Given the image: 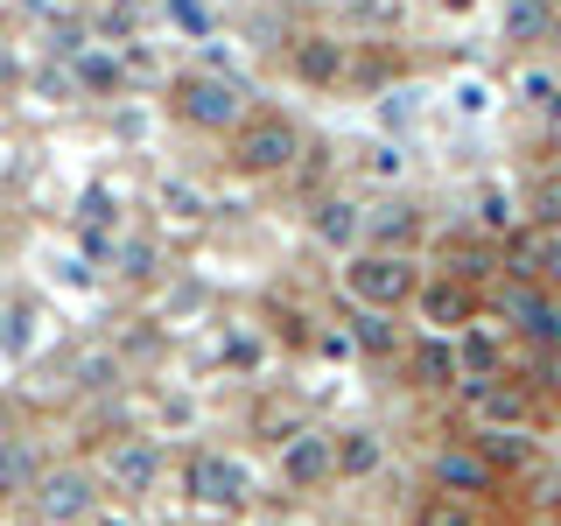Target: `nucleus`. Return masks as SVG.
Returning a JSON list of instances; mask_svg holds the SVG:
<instances>
[{"label": "nucleus", "mask_w": 561, "mask_h": 526, "mask_svg": "<svg viewBox=\"0 0 561 526\" xmlns=\"http://www.w3.org/2000/svg\"><path fill=\"white\" fill-rule=\"evenodd\" d=\"M351 351H365V358H393V351H400V330H393V316H379V309H358V316H351Z\"/></svg>", "instance_id": "obj_22"}, {"label": "nucleus", "mask_w": 561, "mask_h": 526, "mask_svg": "<svg viewBox=\"0 0 561 526\" xmlns=\"http://www.w3.org/2000/svg\"><path fill=\"white\" fill-rule=\"evenodd\" d=\"M428 484L443 491V499H463V505H484L491 491H499L505 478L484 464L478 449H470V435H456V443H435L428 449Z\"/></svg>", "instance_id": "obj_9"}, {"label": "nucleus", "mask_w": 561, "mask_h": 526, "mask_svg": "<svg viewBox=\"0 0 561 526\" xmlns=\"http://www.w3.org/2000/svg\"><path fill=\"white\" fill-rule=\"evenodd\" d=\"M478 302L484 295L463 288V281H449V274H421V288H414V316H421V330H435V338L470 330L478 323Z\"/></svg>", "instance_id": "obj_10"}, {"label": "nucleus", "mask_w": 561, "mask_h": 526, "mask_svg": "<svg viewBox=\"0 0 561 526\" xmlns=\"http://www.w3.org/2000/svg\"><path fill=\"white\" fill-rule=\"evenodd\" d=\"M435 8H449V14H470V8H478V0H435Z\"/></svg>", "instance_id": "obj_31"}, {"label": "nucleus", "mask_w": 561, "mask_h": 526, "mask_svg": "<svg viewBox=\"0 0 561 526\" xmlns=\"http://www.w3.org/2000/svg\"><path fill=\"white\" fill-rule=\"evenodd\" d=\"M274 470H280V484L302 491V499L330 491V484H337V428H316V421H302V428L274 449Z\"/></svg>", "instance_id": "obj_8"}, {"label": "nucleus", "mask_w": 561, "mask_h": 526, "mask_svg": "<svg viewBox=\"0 0 561 526\" xmlns=\"http://www.w3.org/2000/svg\"><path fill=\"white\" fill-rule=\"evenodd\" d=\"M456 414H463L470 428H534V421H540V393L519 373L463 379V386H456Z\"/></svg>", "instance_id": "obj_5"}, {"label": "nucleus", "mask_w": 561, "mask_h": 526, "mask_svg": "<svg viewBox=\"0 0 561 526\" xmlns=\"http://www.w3.org/2000/svg\"><path fill=\"white\" fill-rule=\"evenodd\" d=\"M105 505V484L92 464H78V456H64V464H43V478L28 491V519L35 526H84Z\"/></svg>", "instance_id": "obj_2"}, {"label": "nucleus", "mask_w": 561, "mask_h": 526, "mask_svg": "<svg viewBox=\"0 0 561 526\" xmlns=\"http://www.w3.org/2000/svg\"><path fill=\"white\" fill-rule=\"evenodd\" d=\"M35 478H43V449H35V435H0V505H28Z\"/></svg>", "instance_id": "obj_17"}, {"label": "nucleus", "mask_w": 561, "mask_h": 526, "mask_svg": "<svg viewBox=\"0 0 561 526\" xmlns=\"http://www.w3.org/2000/svg\"><path fill=\"white\" fill-rule=\"evenodd\" d=\"M443 274L484 295L491 281L505 274V253H499V245H491V239H449V245H443Z\"/></svg>", "instance_id": "obj_18"}, {"label": "nucleus", "mask_w": 561, "mask_h": 526, "mask_svg": "<svg viewBox=\"0 0 561 526\" xmlns=\"http://www.w3.org/2000/svg\"><path fill=\"white\" fill-rule=\"evenodd\" d=\"M414 526H484V505H463V499H443V491H428L421 499Z\"/></svg>", "instance_id": "obj_25"}, {"label": "nucleus", "mask_w": 561, "mask_h": 526, "mask_svg": "<svg viewBox=\"0 0 561 526\" xmlns=\"http://www.w3.org/2000/svg\"><path fill=\"white\" fill-rule=\"evenodd\" d=\"M309 239L351 260V253L365 245V204H351V197H316V204H309Z\"/></svg>", "instance_id": "obj_12"}, {"label": "nucleus", "mask_w": 561, "mask_h": 526, "mask_svg": "<svg viewBox=\"0 0 561 526\" xmlns=\"http://www.w3.org/2000/svg\"><path fill=\"white\" fill-rule=\"evenodd\" d=\"M119 274H127V281L154 274V245H119Z\"/></svg>", "instance_id": "obj_27"}, {"label": "nucleus", "mask_w": 561, "mask_h": 526, "mask_svg": "<svg viewBox=\"0 0 561 526\" xmlns=\"http://www.w3.org/2000/svg\"><path fill=\"white\" fill-rule=\"evenodd\" d=\"M183 499L210 505V513H245L253 505V464L232 449H197L183 464Z\"/></svg>", "instance_id": "obj_6"}, {"label": "nucleus", "mask_w": 561, "mask_h": 526, "mask_svg": "<svg viewBox=\"0 0 561 526\" xmlns=\"http://www.w3.org/2000/svg\"><path fill=\"white\" fill-rule=\"evenodd\" d=\"M70 78L84 84V92H119V84H127V64L119 57H105V49H78V57H70Z\"/></svg>", "instance_id": "obj_23"}, {"label": "nucleus", "mask_w": 561, "mask_h": 526, "mask_svg": "<svg viewBox=\"0 0 561 526\" xmlns=\"http://www.w3.org/2000/svg\"><path fill=\"white\" fill-rule=\"evenodd\" d=\"M526 218H534V232H561V162L534 175V190H526Z\"/></svg>", "instance_id": "obj_24"}, {"label": "nucleus", "mask_w": 561, "mask_h": 526, "mask_svg": "<svg viewBox=\"0 0 561 526\" xmlns=\"http://www.w3.org/2000/svg\"><path fill=\"white\" fill-rule=\"evenodd\" d=\"M414 239H421V210L408 197H386L365 210V245L373 253H414Z\"/></svg>", "instance_id": "obj_14"}, {"label": "nucleus", "mask_w": 561, "mask_h": 526, "mask_svg": "<svg viewBox=\"0 0 561 526\" xmlns=\"http://www.w3.org/2000/svg\"><path fill=\"white\" fill-rule=\"evenodd\" d=\"M470 449H478L499 478H519V470L540 464V435H526V428H470Z\"/></svg>", "instance_id": "obj_15"}, {"label": "nucleus", "mask_w": 561, "mask_h": 526, "mask_svg": "<svg viewBox=\"0 0 561 526\" xmlns=\"http://www.w3.org/2000/svg\"><path fill=\"white\" fill-rule=\"evenodd\" d=\"M499 323H505V338H519L526 351H561V295H548L540 281H505Z\"/></svg>", "instance_id": "obj_7"}, {"label": "nucleus", "mask_w": 561, "mask_h": 526, "mask_svg": "<svg viewBox=\"0 0 561 526\" xmlns=\"http://www.w3.org/2000/svg\"><path fill=\"white\" fill-rule=\"evenodd\" d=\"M288 70L302 84H344V70H351V43H337V35H295V49H288Z\"/></svg>", "instance_id": "obj_13"}, {"label": "nucleus", "mask_w": 561, "mask_h": 526, "mask_svg": "<svg viewBox=\"0 0 561 526\" xmlns=\"http://www.w3.org/2000/svg\"><path fill=\"white\" fill-rule=\"evenodd\" d=\"M456 373H463V379H499V373H513V358H505V330H484V323L456 330Z\"/></svg>", "instance_id": "obj_19"}, {"label": "nucleus", "mask_w": 561, "mask_h": 526, "mask_svg": "<svg viewBox=\"0 0 561 526\" xmlns=\"http://www.w3.org/2000/svg\"><path fill=\"white\" fill-rule=\"evenodd\" d=\"M0 84H14V57H8V43H0Z\"/></svg>", "instance_id": "obj_30"}, {"label": "nucleus", "mask_w": 561, "mask_h": 526, "mask_svg": "<svg viewBox=\"0 0 561 526\" xmlns=\"http://www.w3.org/2000/svg\"><path fill=\"white\" fill-rule=\"evenodd\" d=\"M548 43H554V49H561V8H554V28H548Z\"/></svg>", "instance_id": "obj_32"}, {"label": "nucleus", "mask_w": 561, "mask_h": 526, "mask_svg": "<svg viewBox=\"0 0 561 526\" xmlns=\"http://www.w3.org/2000/svg\"><path fill=\"white\" fill-rule=\"evenodd\" d=\"M337 288L351 295V309L400 316V309H414L421 260H414V253H373V245H358V253H351L344 267H337Z\"/></svg>", "instance_id": "obj_1"}, {"label": "nucleus", "mask_w": 561, "mask_h": 526, "mask_svg": "<svg viewBox=\"0 0 561 526\" xmlns=\"http://www.w3.org/2000/svg\"><path fill=\"white\" fill-rule=\"evenodd\" d=\"M169 113L183 119V127H197V134H225V140H232L239 119L253 113V105H245V92L232 78H218V70H183V78L169 84Z\"/></svg>", "instance_id": "obj_4"}, {"label": "nucleus", "mask_w": 561, "mask_h": 526, "mask_svg": "<svg viewBox=\"0 0 561 526\" xmlns=\"http://www.w3.org/2000/svg\"><path fill=\"white\" fill-rule=\"evenodd\" d=\"M302 155H309V140H302V127H295L288 113H245L239 134H232V169L239 175H260V183L288 175Z\"/></svg>", "instance_id": "obj_3"}, {"label": "nucleus", "mask_w": 561, "mask_h": 526, "mask_svg": "<svg viewBox=\"0 0 561 526\" xmlns=\"http://www.w3.org/2000/svg\"><path fill=\"white\" fill-rule=\"evenodd\" d=\"M169 8H175V22H183L190 35H204V28H210V0H169Z\"/></svg>", "instance_id": "obj_26"}, {"label": "nucleus", "mask_w": 561, "mask_h": 526, "mask_svg": "<svg viewBox=\"0 0 561 526\" xmlns=\"http://www.w3.org/2000/svg\"><path fill=\"white\" fill-rule=\"evenodd\" d=\"M84 526H134V513H119V505H99V513L84 519Z\"/></svg>", "instance_id": "obj_29"}, {"label": "nucleus", "mask_w": 561, "mask_h": 526, "mask_svg": "<svg viewBox=\"0 0 561 526\" xmlns=\"http://www.w3.org/2000/svg\"><path fill=\"white\" fill-rule=\"evenodd\" d=\"M408 379L421 393H456L463 373H456V338H435V330H421L414 338V358H408Z\"/></svg>", "instance_id": "obj_16"}, {"label": "nucleus", "mask_w": 561, "mask_h": 526, "mask_svg": "<svg viewBox=\"0 0 561 526\" xmlns=\"http://www.w3.org/2000/svg\"><path fill=\"white\" fill-rule=\"evenodd\" d=\"M92 470H99L105 491H127V499H140V491H154V478H162V443H154V435H119V443L105 449Z\"/></svg>", "instance_id": "obj_11"}, {"label": "nucleus", "mask_w": 561, "mask_h": 526, "mask_svg": "<svg viewBox=\"0 0 561 526\" xmlns=\"http://www.w3.org/2000/svg\"><path fill=\"white\" fill-rule=\"evenodd\" d=\"M561 0H505V43H548Z\"/></svg>", "instance_id": "obj_21"}, {"label": "nucleus", "mask_w": 561, "mask_h": 526, "mask_svg": "<svg viewBox=\"0 0 561 526\" xmlns=\"http://www.w3.org/2000/svg\"><path fill=\"white\" fill-rule=\"evenodd\" d=\"M105 218H113V197H105V190H84V225L105 232Z\"/></svg>", "instance_id": "obj_28"}, {"label": "nucleus", "mask_w": 561, "mask_h": 526, "mask_svg": "<svg viewBox=\"0 0 561 526\" xmlns=\"http://www.w3.org/2000/svg\"><path fill=\"white\" fill-rule=\"evenodd\" d=\"M386 470V435L379 428H337V484H365Z\"/></svg>", "instance_id": "obj_20"}]
</instances>
